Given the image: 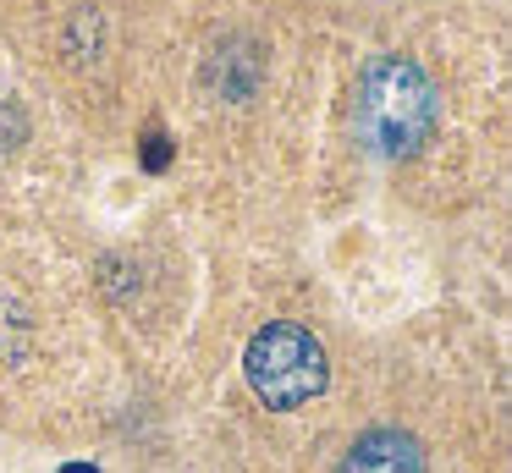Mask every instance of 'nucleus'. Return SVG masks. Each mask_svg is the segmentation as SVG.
I'll use <instances>...</instances> for the list:
<instances>
[{
	"label": "nucleus",
	"mask_w": 512,
	"mask_h": 473,
	"mask_svg": "<svg viewBox=\"0 0 512 473\" xmlns=\"http://www.w3.org/2000/svg\"><path fill=\"white\" fill-rule=\"evenodd\" d=\"M435 88L408 55H375L358 77V132L380 154H413L435 132Z\"/></svg>",
	"instance_id": "obj_1"
},
{
	"label": "nucleus",
	"mask_w": 512,
	"mask_h": 473,
	"mask_svg": "<svg viewBox=\"0 0 512 473\" xmlns=\"http://www.w3.org/2000/svg\"><path fill=\"white\" fill-rule=\"evenodd\" d=\"M243 374L265 407H303L325 391V347L303 325H265L243 352Z\"/></svg>",
	"instance_id": "obj_2"
},
{
	"label": "nucleus",
	"mask_w": 512,
	"mask_h": 473,
	"mask_svg": "<svg viewBox=\"0 0 512 473\" xmlns=\"http://www.w3.org/2000/svg\"><path fill=\"white\" fill-rule=\"evenodd\" d=\"M336 473H424V451L413 435H397V429H369V435L353 440V451L342 457Z\"/></svg>",
	"instance_id": "obj_3"
}]
</instances>
